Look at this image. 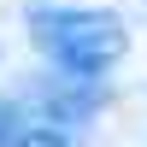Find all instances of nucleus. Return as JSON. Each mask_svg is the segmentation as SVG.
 Instances as JSON below:
<instances>
[{
	"label": "nucleus",
	"instance_id": "2",
	"mask_svg": "<svg viewBox=\"0 0 147 147\" xmlns=\"http://www.w3.org/2000/svg\"><path fill=\"white\" fill-rule=\"evenodd\" d=\"M6 147H71V136H65V129H53V124H18Z\"/></svg>",
	"mask_w": 147,
	"mask_h": 147
},
{
	"label": "nucleus",
	"instance_id": "1",
	"mask_svg": "<svg viewBox=\"0 0 147 147\" xmlns=\"http://www.w3.org/2000/svg\"><path fill=\"white\" fill-rule=\"evenodd\" d=\"M30 30H35V47H41L71 82L106 77V71L129 53L124 18L106 12V6H53V12H35Z\"/></svg>",
	"mask_w": 147,
	"mask_h": 147
}]
</instances>
